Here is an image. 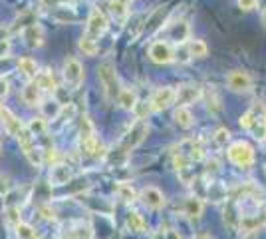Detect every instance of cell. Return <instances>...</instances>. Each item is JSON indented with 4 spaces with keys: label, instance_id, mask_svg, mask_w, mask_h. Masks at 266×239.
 <instances>
[{
    "label": "cell",
    "instance_id": "cell-42",
    "mask_svg": "<svg viewBox=\"0 0 266 239\" xmlns=\"http://www.w3.org/2000/svg\"><path fill=\"white\" fill-rule=\"evenodd\" d=\"M167 237V231H165V229H163V227H161L159 231H157V233H155V237L153 239H165Z\"/></svg>",
    "mask_w": 266,
    "mask_h": 239
},
{
    "label": "cell",
    "instance_id": "cell-27",
    "mask_svg": "<svg viewBox=\"0 0 266 239\" xmlns=\"http://www.w3.org/2000/svg\"><path fill=\"white\" fill-rule=\"evenodd\" d=\"M14 227H16V235H18L20 239H36V237H38L36 229H34L30 223H24V221H20V223H16Z\"/></svg>",
    "mask_w": 266,
    "mask_h": 239
},
{
    "label": "cell",
    "instance_id": "cell-38",
    "mask_svg": "<svg viewBox=\"0 0 266 239\" xmlns=\"http://www.w3.org/2000/svg\"><path fill=\"white\" fill-rule=\"evenodd\" d=\"M256 4H258V0H238V8H242V10H254L256 8Z\"/></svg>",
    "mask_w": 266,
    "mask_h": 239
},
{
    "label": "cell",
    "instance_id": "cell-30",
    "mask_svg": "<svg viewBox=\"0 0 266 239\" xmlns=\"http://www.w3.org/2000/svg\"><path fill=\"white\" fill-rule=\"evenodd\" d=\"M224 221H228V225L234 229V227H238V221H240V217L236 215V211H234V205L232 203H228V207H226V211H224Z\"/></svg>",
    "mask_w": 266,
    "mask_h": 239
},
{
    "label": "cell",
    "instance_id": "cell-21",
    "mask_svg": "<svg viewBox=\"0 0 266 239\" xmlns=\"http://www.w3.org/2000/svg\"><path fill=\"white\" fill-rule=\"evenodd\" d=\"M78 46H80V52L84 56H96L98 54V42L92 36H82L80 42H78Z\"/></svg>",
    "mask_w": 266,
    "mask_h": 239
},
{
    "label": "cell",
    "instance_id": "cell-44",
    "mask_svg": "<svg viewBox=\"0 0 266 239\" xmlns=\"http://www.w3.org/2000/svg\"><path fill=\"white\" fill-rule=\"evenodd\" d=\"M262 22L266 24V10H264V16H262Z\"/></svg>",
    "mask_w": 266,
    "mask_h": 239
},
{
    "label": "cell",
    "instance_id": "cell-17",
    "mask_svg": "<svg viewBox=\"0 0 266 239\" xmlns=\"http://www.w3.org/2000/svg\"><path fill=\"white\" fill-rule=\"evenodd\" d=\"M203 209H205V205L199 197H189L185 201V215L191 217V219H199L203 215Z\"/></svg>",
    "mask_w": 266,
    "mask_h": 239
},
{
    "label": "cell",
    "instance_id": "cell-35",
    "mask_svg": "<svg viewBox=\"0 0 266 239\" xmlns=\"http://www.w3.org/2000/svg\"><path fill=\"white\" fill-rule=\"evenodd\" d=\"M161 24H163V12L159 10V12H157V14H155L149 22H147V30H149V32H153V30H157V28H159Z\"/></svg>",
    "mask_w": 266,
    "mask_h": 239
},
{
    "label": "cell",
    "instance_id": "cell-8",
    "mask_svg": "<svg viewBox=\"0 0 266 239\" xmlns=\"http://www.w3.org/2000/svg\"><path fill=\"white\" fill-rule=\"evenodd\" d=\"M106 30H107V18L104 16L102 10L94 8L92 14H90V18H88V36L100 38V36L106 34Z\"/></svg>",
    "mask_w": 266,
    "mask_h": 239
},
{
    "label": "cell",
    "instance_id": "cell-26",
    "mask_svg": "<svg viewBox=\"0 0 266 239\" xmlns=\"http://www.w3.org/2000/svg\"><path fill=\"white\" fill-rule=\"evenodd\" d=\"M22 150H24V156L28 158V162H30L32 166L40 168V166L44 164V158H42V152H40V150H36V148H34V144H32V146H28V148H22Z\"/></svg>",
    "mask_w": 266,
    "mask_h": 239
},
{
    "label": "cell",
    "instance_id": "cell-11",
    "mask_svg": "<svg viewBox=\"0 0 266 239\" xmlns=\"http://www.w3.org/2000/svg\"><path fill=\"white\" fill-rule=\"evenodd\" d=\"M252 110H254V108H252ZM248 132H250L252 138L258 140V142H264L266 140V110H264V106H260V114L254 110V120H252V126H250Z\"/></svg>",
    "mask_w": 266,
    "mask_h": 239
},
{
    "label": "cell",
    "instance_id": "cell-5",
    "mask_svg": "<svg viewBox=\"0 0 266 239\" xmlns=\"http://www.w3.org/2000/svg\"><path fill=\"white\" fill-rule=\"evenodd\" d=\"M171 104H175V88H171V86H163L159 90H155L149 100V108L153 112H163Z\"/></svg>",
    "mask_w": 266,
    "mask_h": 239
},
{
    "label": "cell",
    "instance_id": "cell-47",
    "mask_svg": "<svg viewBox=\"0 0 266 239\" xmlns=\"http://www.w3.org/2000/svg\"><path fill=\"white\" fill-rule=\"evenodd\" d=\"M0 146H2V144H0Z\"/></svg>",
    "mask_w": 266,
    "mask_h": 239
},
{
    "label": "cell",
    "instance_id": "cell-19",
    "mask_svg": "<svg viewBox=\"0 0 266 239\" xmlns=\"http://www.w3.org/2000/svg\"><path fill=\"white\" fill-rule=\"evenodd\" d=\"M18 70H20L28 80H34V78L38 76V64H36V60L28 58V56L18 60Z\"/></svg>",
    "mask_w": 266,
    "mask_h": 239
},
{
    "label": "cell",
    "instance_id": "cell-9",
    "mask_svg": "<svg viewBox=\"0 0 266 239\" xmlns=\"http://www.w3.org/2000/svg\"><path fill=\"white\" fill-rule=\"evenodd\" d=\"M201 98V88L195 84H185L179 90H175V104L177 106H189Z\"/></svg>",
    "mask_w": 266,
    "mask_h": 239
},
{
    "label": "cell",
    "instance_id": "cell-41",
    "mask_svg": "<svg viewBox=\"0 0 266 239\" xmlns=\"http://www.w3.org/2000/svg\"><path fill=\"white\" fill-rule=\"evenodd\" d=\"M211 170H213V172L218 170V162H216V160H209V172H211Z\"/></svg>",
    "mask_w": 266,
    "mask_h": 239
},
{
    "label": "cell",
    "instance_id": "cell-2",
    "mask_svg": "<svg viewBox=\"0 0 266 239\" xmlns=\"http://www.w3.org/2000/svg\"><path fill=\"white\" fill-rule=\"evenodd\" d=\"M147 132H149V126H147V122H143V120H137L133 126H131V130L123 136V140H121V144H119V148H117V152L119 154H129L131 150H135L143 140H145V136H147Z\"/></svg>",
    "mask_w": 266,
    "mask_h": 239
},
{
    "label": "cell",
    "instance_id": "cell-40",
    "mask_svg": "<svg viewBox=\"0 0 266 239\" xmlns=\"http://www.w3.org/2000/svg\"><path fill=\"white\" fill-rule=\"evenodd\" d=\"M8 48H10L8 42H6V40H0V56H4V54L8 52Z\"/></svg>",
    "mask_w": 266,
    "mask_h": 239
},
{
    "label": "cell",
    "instance_id": "cell-37",
    "mask_svg": "<svg viewBox=\"0 0 266 239\" xmlns=\"http://www.w3.org/2000/svg\"><path fill=\"white\" fill-rule=\"evenodd\" d=\"M40 215H42L44 219H48V221H54V219H56V211H54L50 205H42V207H40Z\"/></svg>",
    "mask_w": 266,
    "mask_h": 239
},
{
    "label": "cell",
    "instance_id": "cell-24",
    "mask_svg": "<svg viewBox=\"0 0 266 239\" xmlns=\"http://www.w3.org/2000/svg\"><path fill=\"white\" fill-rule=\"evenodd\" d=\"M117 195H119V199H123V201H127V203L137 199V193H135L133 185H131V183H125V181H121V183L117 185Z\"/></svg>",
    "mask_w": 266,
    "mask_h": 239
},
{
    "label": "cell",
    "instance_id": "cell-1",
    "mask_svg": "<svg viewBox=\"0 0 266 239\" xmlns=\"http://www.w3.org/2000/svg\"><path fill=\"white\" fill-rule=\"evenodd\" d=\"M98 78L102 82V88H104V94H106V100H115L117 94H119V80H117V72H115V66L106 60L98 66Z\"/></svg>",
    "mask_w": 266,
    "mask_h": 239
},
{
    "label": "cell",
    "instance_id": "cell-29",
    "mask_svg": "<svg viewBox=\"0 0 266 239\" xmlns=\"http://www.w3.org/2000/svg\"><path fill=\"white\" fill-rule=\"evenodd\" d=\"M26 128L32 132V136H40V134H44V132H46V118L30 120V124H28Z\"/></svg>",
    "mask_w": 266,
    "mask_h": 239
},
{
    "label": "cell",
    "instance_id": "cell-22",
    "mask_svg": "<svg viewBox=\"0 0 266 239\" xmlns=\"http://www.w3.org/2000/svg\"><path fill=\"white\" fill-rule=\"evenodd\" d=\"M109 8H111V14H113V18H115V20L125 22V18H127L129 10H127V4H125L123 0H111V2H109Z\"/></svg>",
    "mask_w": 266,
    "mask_h": 239
},
{
    "label": "cell",
    "instance_id": "cell-46",
    "mask_svg": "<svg viewBox=\"0 0 266 239\" xmlns=\"http://www.w3.org/2000/svg\"><path fill=\"white\" fill-rule=\"evenodd\" d=\"M123 2H125V4H129V2H131V0H123Z\"/></svg>",
    "mask_w": 266,
    "mask_h": 239
},
{
    "label": "cell",
    "instance_id": "cell-13",
    "mask_svg": "<svg viewBox=\"0 0 266 239\" xmlns=\"http://www.w3.org/2000/svg\"><path fill=\"white\" fill-rule=\"evenodd\" d=\"M0 120H2V124H4V128H6V132L10 134V136H16L18 132H20V128L24 126L20 118H16L8 108H0Z\"/></svg>",
    "mask_w": 266,
    "mask_h": 239
},
{
    "label": "cell",
    "instance_id": "cell-23",
    "mask_svg": "<svg viewBox=\"0 0 266 239\" xmlns=\"http://www.w3.org/2000/svg\"><path fill=\"white\" fill-rule=\"evenodd\" d=\"M36 84L40 86V90H48V92H56V80L50 72H38V76L34 78Z\"/></svg>",
    "mask_w": 266,
    "mask_h": 239
},
{
    "label": "cell",
    "instance_id": "cell-7",
    "mask_svg": "<svg viewBox=\"0 0 266 239\" xmlns=\"http://www.w3.org/2000/svg\"><path fill=\"white\" fill-rule=\"evenodd\" d=\"M226 86H228V90L242 94V92H248L252 88V78L242 70H232L226 76Z\"/></svg>",
    "mask_w": 266,
    "mask_h": 239
},
{
    "label": "cell",
    "instance_id": "cell-36",
    "mask_svg": "<svg viewBox=\"0 0 266 239\" xmlns=\"http://www.w3.org/2000/svg\"><path fill=\"white\" fill-rule=\"evenodd\" d=\"M6 215H8V221H10L12 225L20 223V209H18V207H8V209H6Z\"/></svg>",
    "mask_w": 266,
    "mask_h": 239
},
{
    "label": "cell",
    "instance_id": "cell-34",
    "mask_svg": "<svg viewBox=\"0 0 266 239\" xmlns=\"http://www.w3.org/2000/svg\"><path fill=\"white\" fill-rule=\"evenodd\" d=\"M74 233H76V237L78 239H92V235H94L90 225H78Z\"/></svg>",
    "mask_w": 266,
    "mask_h": 239
},
{
    "label": "cell",
    "instance_id": "cell-4",
    "mask_svg": "<svg viewBox=\"0 0 266 239\" xmlns=\"http://www.w3.org/2000/svg\"><path fill=\"white\" fill-rule=\"evenodd\" d=\"M62 76H64V82H66L72 90L80 88L82 82H84V76H86V74H84L82 62L78 58H66L64 68H62Z\"/></svg>",
    "mask_w": 266,
    "mask_h": 239
},
{
    "label": "cell",
    "instance_id": "cell-45",
    "mask_svg": "<svg viewBox=\"0 0 266 239\" xmlns=\"http://www.w3.org/2000/svg\"><path fill=\"white\" fill-rule=\"evenodd\" d=\"M246 239H256V237H254V235H252V233H250V235H248V237H246Z\"/></svg>",
    "mask_w": 266,
    "mask_h": 239
},
{
    "label": "cell",
    "instance_id": "cell-12",
    "mask_svg": "<svg viewBox=\"0 0 266 239\" xmlns=\"http://www.w3.org/2000/svg\"><path fill=\"white\" fill-rule=\"evenodd\" d=\"M22 102L26 106H40V102H42V90H40V86L36 82L30 80L22 88Z\"/></svg>",
    "mask_w": 266,
    "mask_h": 239
},
{
    "label": "cell",
    "instance_id": "cell-31",
    "mask_svg": "<svg viewBox=\"0 0 266 239\" xmlns=\"http://www.w3.org/2000/svg\"><path fill=\"white\" fill-rule=\"evenodd\" d=\"M209 197H211L213 201H220V199H224V197H226V191H224V187H222V185H218V183H211V187H209Z\"/></svg>",
    "mask_w": 266,
    "mask_h": 239
},
{
    "label": "cell",
    "instance_id": "cell-15",
    "mask_svg": "<svg viewBox=\"0 0 266 239\" xmlns=\"http://www.w3.org/2000/svg\"><path fill=\"white\" fill-rule=\"evenodd\" d=\"M50 179H52L54 185H64V183H68V181L72 179V172H70V168L64 166V164H56V166H52Z\"/></svg>",
    "mask_w": 266,
    "mask_h": 239
},
{
    "label": "cell",
    "instance_id": "cell-10",
    "mask_svg": "<svg viewBox=\"0 0 266 239\" xmlns=\"http://www.w3.org/2000/svg\"><path fill=\"white\" fill-rule=\"evenodd\" d=\"M141 201H143V205H145L147 209L157 211V209H161V207L165 205V195H163L161 189L149 185V187H143V191H141Z\"/></svg>",
    "mask_w": 266,
    "mask_h": 239
},
{
    "label": "cell",
    "instance_id": "cell-6",
    "mask_svg": "<svg viewBox=\"0 0 266 239\" xmlns=\"http://www.w3.org/2000/svg\"><path fill=\"white\" fill-rule=\"evenodd\" d=\"M149 58L153 60L155 64H169L175 60V50L169 42L165 40H157L149 46Z\"/></svg>",
    "mask_w": 266,
    "mask_h": 239
},
{
    "label": "cell",
    "instance_id": "cell-28",
    "mask_svg": "<svg viewBox=\"0 0 266 239\" xmlns=\"http://www.w3.org/2000/svg\"><path fill=\"white\" fill-rule=\"evenodd\" d=\"M171 34H173V38H175L177 42L187 40V36H189V24H187V22H177V26L171 30Z\"/></svg>",
    "mask_w": 266,
    "mask_h": 239
},
{
    "label": "cell",
    "instance_id": "cell-33",
    "mask_svg": "<svg viewBox=\"0 0 266 239\" xmlns=\"http://www.w3.org/2000/svg\"><path fill=\"white\" fill-rule=\"evenodd\" d=\"M252 120H254V110H246L240 120H238V124H240V128L242 130H250V126H252Z\"/></svg>",
    "mask_w": 266,
    "mask_h": 239
},
{
    "label": "cell",
    "instance_id": "cell-14",
    "mask_svg": "<svg viewBox=\"0 0 266 239\" xmlns=\"http://www.w3.org/2000/svg\"><path fill=\"white\" fill-rule=\"evenodd\" d=\"M117 104H119L123 110H135V106H137V94H135V90H131V88L119 90V94H117Z\"/></svg>",
    "mask_w": 266,
    "mask_h": 239
},
{
    "label": "cell",
    "instance_id": "cell-20",
    "mask_svg": "<svg viewBox=\"0 0 266 239\" xmlns=\"http://www.w3.org/2000/svg\"><path fill=\"white\" fill-rule=\"evenodd\" d=\"M125 223H127V229H131L133 233H143L145 227H147V225H145V219H143L137 211H129Z\"/></svg>",
    "mask_w": 266,
    "mask_h": 239
},
{
    "label": "cell",
    "instance_id": "cell-18",
    "mask_svg": "<svg viewBox=\"0 0 266 239\" xmlns=\"http://www.w3.org/2000/svg\"><path fill=\"white\" fill-rule=\"evenodd\" d=\"M173 120L183 130H187V128L193 126V114H191V110H187V106H177V110L173 114Z\"/></svg>",
    "mask_w": 266,
    "mask_h": 239
},
{
    "label": "cell",
    "instance_id": "cell-25",
    "mask_svg": "<svg viewBox=\"0 0 266 239\" xmlns=\"http://www.w3.org/2000/svg\"><path fill=\"white\" fill-rule=\"evenodd\" d=\"M207 52H209V48H207V44L203 40H191L189 42V54L193 58H205Z\"/></svg>",
    "mask_w": 266,
    "mask_h": 239
},
{
    "label": "cell",
    "instance_id": "cell-16",
    "mask_svg": "<svg viewBox=\"0 0 266 239\" xmlns=\"http://www.w3.org/2000/svg\"><path fill=\"white\" fill-rule=\"evenodd\" d=\"M24 38H26V44L36 48V46H42L44 42V30L40 26H28L24 30Z\"/></svg>",
    "mask_w": 266,
    "mask_h": 239
},
{
    "label": "cell",
    "instance_id": "cell-39",
    "mask_svg": "<svg viewBox=\"0 0 266 239\" xmlns=\"http://www.w3.org/2000/svg\"><path fill=\"white\" fill-rule=\"evenodd\" d=\"M8 92H10V84H8V80H6L4 76H0V100L6 98Z\"/></svg>",
    "mask_w": 266,
    "mask_h": 239
},
{
    "label": "cell",
    "instance_id": "cell-3",
    "mask_svg": "<svg viewBox=\"0 0 266 239\" xmlns=\"http://www.w3.org/2000/svg\"><path fill=\"white\" fill-rule=\"evenodd\" d=\"M228 160L234 164V166H240V168H248L252 166L254 162V150L248 142H234L230 144L228 148Z\"/></svg>",
    "mask_w": 266,
    "mask_h": 239
},
{
    "label": "cell",
    "instance_id": "cell-32",
    "mask_svg": "<svg viewBox=\"0 0 266 239\" xmlns=\"http://www.w3.org/2000/svg\"><path fill=\"white\" fill-rule=\"evenodd\" d=\"M228 140H230V132H228L226 128H218L216 134H214V144H216L218 148H222V146H226Z\"/></svg>",
    "mask_w": 266,
    "mask_h": 239
},
{
    "label": "cell",
    "instance_id": "cell-43",
    "mask_svg": "<svg viewBox=\"0 0 266 239\" xmlns=\"http://www.w3.org/2000/svg\"><path fill=\"white\" fill-rule=\"evenodd\" d=\"M197 239H211L209 235H201V237H197Z\"/></svg>",
    "mask_w": 266,
    "mask_h": 239
}]
</instances>
